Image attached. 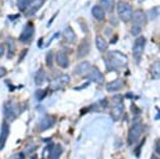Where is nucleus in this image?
Masks as SVG:
<instances>
[{"label": "nucleus", "instance_id": "16", "mask_svg": "<svg viewBox=\"0 0 160 159\" xmlns=\"http://www.w3.org/2000/svg\"><path fill=\"white\" fill-rule=\"evenodd\" d=\"M95 43H96V47L99 52H104L108 49V42L106 41V39L102 36H96L95 39Z\"/></svg>", "mask_w": 160, "mask_h": 159}, {"label": "nucleus", "instance_id": "25", "mask_svg": "<svg viewBox=\"0 0 160 159\" xmlns=\"http://www.w3.org/2000/svg\"><path fill=\"white\" fill-rule=\"evenodd\" d=\"M153 68H155V71L154 69H152V73H156L155 74V79H158L159 77V62H156L155 64L153 65Z\"/></svg>", "mask_w": 160, "mask_h": 159}, {"label": "nucleus", "instance_id": "1", "mask_svg": "<svg viewBox=\"0 0 160 159\" xmlns=\"http://www.w3.org/2000/svg\"><path fill=\"white\" fill-rule=\"evenodd\" d=\"M117 13H118L119 18L123 22H129L132 19L133 10L132 7L125 1H119L117 3Z\"/></svg>", "mask_w": 160, "mask_h": 159}, {"label": "nucleus", "instance_id": "27", "mask_svg": "<svg viewBox=\"0 0 160 159\" xmlns=\"http://www.w3.org/2000/svg\"><path fill=\"white\" fill-rule=\"evenodd\" d=\"M5 52V46L3 44H0V58H2Z\"/></svg>", "mask_w": 160, "mask_h": 159}, {"label": "nucleus", "instance_id": "24", "mask_svg": "<svg viewBox=\"0 0 160 159\" xmlns=\"http://www.w3.org/2000/svg\"><path fill=\"white\" fill-rule=\"evenodd\" d=\"M141 32V26L137 25V24H133L132 27H131V34L133 36H135V37H137L138 35H139Z\"/></svg>", "mask_w": 160, "mask_h": 159}, {"label": "nucleus", "instance_id": "5", "mask_svg": "<svg viewBox=\"0 0 160 159\" xmlns=\"http://www.w3.org/2000/svg\"><path fill=\"white\" fill-rule=\"evenodd\" d=\"M70 81V77H69L68 74H62V76L58 77L57 79H55L51 83L50 88L51 89H61L64 86H66Z\"/></svg>", "mask_w": 160, "mask_h": 159}, {"label": "nucleus", "instance_id": "15", "mask_svg": "<svg viewBox=\"0 0 160 159\" xmlns=\"http://www.w3.org/2000/svg\"><path fill=\"white\" fill-rule=\"evenodd\" d=\"M45 0H32V3L29 4V7L26 8L28 10V15H34L39 8L42 7V4L44 3Z\"/></svg>", "mask_w": 160, "mask_h": 159}, {"label": "nucleus", "instance_id": "19", "mask_svg": "<svg viewBox=\"0 0 160 159\" xmlns=\"http://www.w3.org/2000/svg\"><path fill=\"white\" fill-rule=\"evenodd\" d=\"M92 15L95 19H98L99 21L104 20L105 19V16H106V13L102 8L99 7V5H95V7H92Z\"/></svg>", "mask_w": 160, "mask_h": 159}, {"label": "nucleus", "instance_id": "3", "mask_svg": "<svg viewBox=\"0 0 160 159\" xmlns=\"http://www.w3.org/2000/svg\"><path fill=\"white\" fill-rule=\"evenodd\" d=\"M110 63L114 67H122L127 64V57L118 52H112L109 53Z\"/></svg>", "mask_w": 160, "mask_h": 159}, {"label": "nucleus", "instance_id": "23", "mask_svg": "<svg viewBox=\"0 0 160 159\" xmlns=\"http://www.w3.org/2000/svg\"><path fill=\"white\" fill-rule=\"evenodd\" d=\"M32 0H17V7L20 11H26V8L29 7Z\"/></svg>", "mask_w": 160, "mask_h": 159}, {"label": "nucleus", "instance_id": "12", "mask_svg": "<svg viewBox=\"0 0 160 159\" xmlns=\"http://www.w3.org/2000/svg\"><path fill=\"white\" fill-rule=\"evenodd\" d=\"M90 67H91V65H90L89 62H86V61L82 62L74 68V73L78 74V76H82L84 73H88V71L90 70Z\"/></svg>", "mask_w": 160, "mask_h": 159}, {"label": "nucleus", "instance_id": "22", "mask_svg": "<svg viewBox=\"0 0 160 159\" xmlns=\"http://www.w3.org/2000/svg\"><path fill=\"white\" fill-rule=\"evenodd\" d=\"M62 147L61 146H56L53 147L52 151L50 153V159H59L60 156L62 154Z\"/></svg>", "mask_w": 160, "mask_h": 159}, {"label": "nucleus", "instance_id": "18", "mask_svg": "<svg viewBox=\"0 0 160 159\" xmlns=\"http://www.w3.org/2000/svg\"><path fill=\"white\" fill-rule=\"evenodd\" d=\"M99 4H101L99 7L104 11L112 13L114 5H115V0H99Z\"/></svg>", "mask_w": 160, "mask_h": 159}, {"label": "nucleus", "instance_id": "9", "mask_svg": "<svg viewBox=\"0 0 160 159\" xmlns=\"http://www.w3.org/2000/svg\"><path fill=\"white\" fill-rule=\"evenodd\" d=\"M123 86H125L123 80L116 79V80H114L113 82L108 83L107 85H106V89H107V91H109V92H115V91H118L120 89H122Z\"/></svg>", "mask_w": 160, "mask_h": 159}, {"label": "nucleus", "instance_id": "11", "mask_svg": "<svg viewBox=\"0 0 160 159\" xmlns=\"http://www.w3.org/2000/svg\"><path fill=\"white\" fill-rule=\"evenodd\" d=\"M132 19L134 20V24H137L139 26L146 24V22H147L146 14H144L142 11H137L136 13H133Z\"/></svg>", "mask_w": 160, "mask_h": 159}, {"label": "nucleus", "instance_id": "26", "mask_svg": "<svg viewBox=\"0 0 160 159\" xmlns=\"http://www.w3.org/2000/svg\"><path fill=\"white\" fill-rule=\"evenodd\" d=\"M46 63L47 66L51 67V65H52V52H48V55L46 56Z\"/></svg>", "mask_w": 160, "mask_h": 159}, {"label": "nucleus", "instance_id": "14", "mask_svg": "<svg viewBox=\"0 0 160 159\" xmlns=\"http://www.w3.org/2000/svg\"><path fill=\"white\" fill-rule=\"evenodd\" d=\"M53 124H55V119L51 117V116H45L40 122V124H39V130L45 131V130H47V129H49Z\"/></svg>", "mask_w": 160, "mask_h": 159}, {"label": "nucleus", "instance_id": "2", "mask_svg": "<svg viewBox=\"0 0 160 159\" xmlns=\"http://www.w3.org/2000/svg\"><path fill=\"white\" fill-rule=\"evenodd\" d=\"M144 46H146V38L140 36L135 40L134 45H133V57L137 62L139 61L141 56H142Z\"/></svg>", "mask_w": 160, "mask_h": 159}, {"label": "nucleus", "instance_id": "10", "mask_svg": "<svg viewBox=\"0 0 160 159\" xmlns=\"http://www.w3.org/2000/svg\"><path fill=\"white\" fill-rule=\"evenodd\" d=\"M8 133H10V126H8L7 122H3V124H2V128H1V133H0V150H2L4 148Z\"/></svg>", "mask_w": 160, "mask_h": 159}, {"label": "nucleus", "instance_id": "13", "mask_svg": "<svg viewBox=\"0 0 160 159\" xmlns=\"http://www.w3.org/2000/svg\"><path fill=\"white\" fill-rule=\"evenodd\" d=\"M56 60H57V63L60 67L62 68H67L69 66V60H68V57L66 55L65 52H58V55L56 57Z\"/></svg>", "mask_w": 160, "mask_h": 159}, {"label": "nucleus", "instance_id": "7", "mask_svg": "<svg viewBox=\"0 0 160 159\" xmlns=\"http://www.w3.org/2000/svg\"><path fill=\"white\" fill-rule=\"evenodd\" d=\"M90 52V41L88 39H84L78 47V58L82 59L86 57Z\"/></svg>", "mask_w": 160, "mask_h": 159}, {"label": "nucleus", "instance_id": "17", "mask_svg": "<svg viewBox=\"0 0 160 159\" xmlns=\"http://www.w3.org/2000/svg\"><path fill=\"white\" fill-rule=\"evenodd\" d=\"M63 36H64L65 40L68 42V43H74L75 39H77V36H75V32H73V29L71 27H66L65 31L63 32Z\"/></svg>", "mask_w": 160, "mask_h": 159}, {"label": "nucleus", "instance_id": "20", "mask_svg": "<svg viewBox=\"0 0 160 159\" xmlns=\"http://www.w3.org/2000/svg\"><path fill=\"white\" fill-rule=\"evenodd\" d=\"M45 77H46V74H45V72L43 71V69H41L37 71V73H36V77H35V82L36 84H37L38 86L42 85V84L44 83L45 81Z\"/></svg>", "mask_w": 160, "mask_h": 159}, {"label": "nucleus", "instance_id": "21", "mask_svg": "<svg viewBox=\"0 0 160 159\" xmlns=\"http://www.w3.org/2000/svg\"><path fill=\"white\" fill-rule=\"evenodd\" d=\"M5 117H7V119H10V121L16 117V113H15V110L12 107V105H5Z\"/></svg>", "mask_w": 160, "mask_h": 159}, {"label": "nucleus", "instance_id": "4", "mask_svg": "<svg viewBox=\"0 0 160 159\" xmlns=\"http://www.w3.org/2000/svg\"><path fill=\"white\" fill-rule=\"evenodd\" d=\"M141 133H142V125L140 122H135L132 126L128 134V142L129 143H134L137 142V139L140 137Z\"/></svg>", "mask_w": 160, "mask_h": 159}, {"label": "nucleus", "instance_id": "8", "mask_svg": "<svg viewBox=\"0 0 160 159\" xmlns=\"http://www.w3.org/2000/svg\"><path fill=\"white\" fill-rule=\"evenodd\" d=\"M87 77H88L89 80H91L92 82H95L98 84H102V81H104V76H102V73L98 69V68H93V69L88 71Z\"/></svg>", "mask_w": 160, "mask_h": 159}, {"label": "nucleus", "instance_id": "28", "mask_svg": "<svg viewBox=\"0 0 160 159\" xmlns=\"http://www.w3.org/2000/svg\"><path fill=\"white\" fill-rule=\"evenodd\" d=\"M5 73H7V70H5V68L0 67V77H2L3 76H5Z\"/></svg>", "mask_w": 160, "mask_h": 159}, {"label": "nucleus", "instance_id": "29", "mask_svg": "<svg viewBox=\"0 0 160 159\" xmlns=\"http://www.w3.org/2000/svg\"><path fill=\"white\" fill-rule=\"evenodd\" d=\"M156 151L157 153H159V140L157 142V145H156Z\"/></svg>", "mask_w": 160, "mask_h": 159}, {"label": "nucleus", "instance_id": "6", "mask_svg": "<svg viewBox=\"0 0 160 159\" xmlns=\"http://www.w3.org/2000/svg\"><path fill=\"white\" fill-rule=\"evenodd\" d=\"M34 32H35V27L32 23H28L25 26H24L22 32L20 35V41L21 42H28L34 36Z\"/></svg>", "mask_w": 160, "mask_h": 159}]
</instances>
